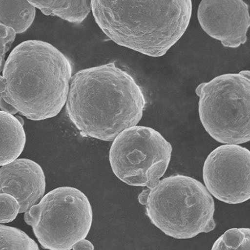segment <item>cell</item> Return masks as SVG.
<instances>
[{"mask_svg": "<svg viewBox=\"0 0 250 250\" xmlns=\"http://www.w3.org/2000/svg\"><path fill=\"white\" fill-rule=\"evenodd\" d=\"M72 75L69 60L41 40L15 47L0 76V109L41 121L59 115L66 104Z\"/></svg>", "mask_w": 250, "mask_h": 250, "instance_id": "cell-1", "label": "cell"}, {"mask_svg": "<svg viewBox=\"0 0 250 250\" xmlns=\"http://www.w3.org/2000/svg\"><path fill=\"white\" fill-rule=\"evenodd\" d=\"M146 100L135 79L114 62L82 70L71 77L67 115L84 137L111 142L137 126Z\"/></svg>", "mask_w": 250, "mask_h": 250, "instance_id": "cell-2", "label": "cell"}, {"mask_svg": "<svg viewBox=\"0 0 250 250\" xmlns=\"http://www.w3.org/2000/svg\"><path fill=\"white\" fill-rule=\"evenodd\" d=\"M98 25L118 45L151 57L165 55L184 35L192 2L91 1Z\"/></svg>", "mask_w": 250, "mask_h": 250, "instance_id": "cell-3", "label": "cell"}, {"mask_svg": "<svg viewBox=\"0 0 250 250\" xmlns=\"http://www.w3.org/2000/svg\"><path fill=\"white\" fill-rule=\"evenodd\" d=\"M138 200L151 223L166 235L190 239L215 229V202L207 188L190 176L176 175L144 190Z\"/></svg>", "mask_w": 250, "mask_h": 250, "instance_id": "cell-4", "label": "cell"}, {"mask_svg": "<svg viewBox=\"0 0 250 250\" xmlns=\"http://www.w3.org/2000/svg\"><path fill=\"white\" fill-rule=\"evenodd\" d=\"M250 72L218 76L196 87L198 113L207 132L216 142L240 145L250 140Z\"/></svg>", "mask_w": 250, "mask_h": 250, "instance_id": "cell-5", "label": "cell"}, {"mask_svg": "<svg viewBox=\"0 0 250 250\" xmlns=\"http://www.w3.org/2000/svg\"><path fill=\"white\" fill-rule=\"evenodd\" d=\"M24 220L32 227L43 249L70 250L88 235L93 222L92 208L79 189L59 187L26 211Z\"/></svg>", "mask_w": 250, "mask_h": 250, "instance_id": "cell-6", "label": "cell"}, {"mask_svg": "<svg viewBox=\"0 0 250 250\" xmlns=\"http://www.w3.org/2000/svg\"><path fill=\"white\" fill-rule=\"evenodd\" d=\"M172 149L170 143L155 129L135 126L113 140L109 163L114 174L125 184L151 189L168 168Z\"/></svg>", "mask_w": 250, "mask_h": 250, "instance_id": "cell-7", "label": "cell"}, {"mask_svg": "<svg viewBox=\"0 0 250 250\" xmlns=\"http://www.w3.org/2000/svg\"><path fill=\"white\" fill-rule=\"evenodd\" d=\"M250 152L238 145H223L208 156L203 168L207 190L228 204L244 203L250 198Z\"/></svg>", "mask_w": 250, "mask_h": 250, "instance_id": "cell-8", "label": "cell"}, {"mask_svg": "<svg viewBox=\"0 0 250 250\" xmlns=\"http://www.w3.org/2000/svg\"><path fill=\"white\" fill-rule=\"evenodd\" d=\"M197 15L205 32L223 46L236 48L246 43L249 6L242 0H203Z\"/></svg>", "mask_w": 250, "mask_h": 250, "instance_id": "cell-9", "label": "cell"}, {"mask_svg": "<svg viewBox=\"0 0 250 250\" xmlns=\"http://www.w3.org/2000/svg\"><path fill=\"white\" fill-rule=\"evenodd\" d=\"M45 189L44 171L34 161L19 158L0 168V194H8L18 201L19 213L37 205Z\"/></svg>", "mask_w": 250, "mask_h": 250, "instance_id": "cell-10", "label": "cell"}, {"mask_svg": "<svg viewBox=\"0 0 250 250\" xmlns=\"http://www.w3.org/2000/svg\"><path fill=\"white\" fill-rule=\"evenodd\" d=\"M25 144L23 124L13 115L0 111V167L18 159Z\"/></svg>", "mask_w": 250, "mask_h": 250, "instance_id": "cell-11", "label": "cell"}, {"mask_svg": "<svg viewBox=\"0 0 250 250\" xmlns=\"http://www.w3.org/2000/svg\"><path fill=\"white\" fill-rule=\"evenodd\" d=\"M36 8L28 1H0V23L16 34L25 32L34 21Z\"/></svg>", "mask_w": 250, "mask_h": 250, "instance_id": "cell-12", "label": "cell"}, {"mask_svg": "<svg viewBox=\"0 0 250 250\" xmlns=\"http://www.w3.org/2000/svg\"><path fill=\"white\" fill-rule=\"evenodd\" d=\"M43 14L57 16L71 23H80L91 11V1H28Z\"/></svg>", "mask_w": 250, "mask_h": 250, "instance_id": "cell-13", "label": "cell"}, {"mask_svg": "<svg viewBox=\"0 0 250 250\" xmlns=\"http://www.w3.org/2000/svg\"><path fill=\"white\" fill-rule=\"evenodd\" d=\"M0 250H40L37 243L17 228L0 225Z\"/></svg>", "mask_w": 250, "mask_h": 250, "instance_id": "cell-14", "label": "cell"}, {"mask_svg": "<svg viewBox=\"0 0 250 250\" xmlns=\"http://www.w3.org/2000/svg\"><path fill=\"white\" fill-rule=\"evenodd\" d=\"M211 250H250V229H231L217 239Z\"/></svg>", "mask_w": 250, "mask_h": 250, "instance_id": "cell-15", "label": "cell"}, {"mask_svg": "<svg viewBox=\"0 0 250 250\" xmlns=\"http://www.w3.org/2000/svg\"><path fill=\"white\" fill-rule=\"evenodd\" d=\"M20 205L13 196L8 194H0V223L13 222L19 213Z\"/></svg>", "mask_w": 250, "mask_h": 250, "instance_id": "cell-16", "label": "cell"}, {"mask_svg": "<svg viewBox=\"0 0 250 250\" xmlns=\"http://www.w3.org/2000/svg\"><path fill=\"white\" fill-rule=\"evenodd\" d=\"M16 35L13 29L0 23V73L3 70L6 53L14 42Z\"/></svg>", "mask_w": 250, "mask_h": 250, "instance_id": "cell-17", "label": "cell"}, {"mask_svg": "<svg viewBox=\"0 0 250 250\" xmlns=\"http://www.w3.org/2000/svg\"><path fill=\"white\" fill-rule=\"evenodd\" d=\"M72 249L73 250H94V246L90 241L84 239L76 243Z\"/></svg>", "mask_w": 250, "mask_h": 250, "instance_id": "cell-18", "label": "cell"}]
</instances>
